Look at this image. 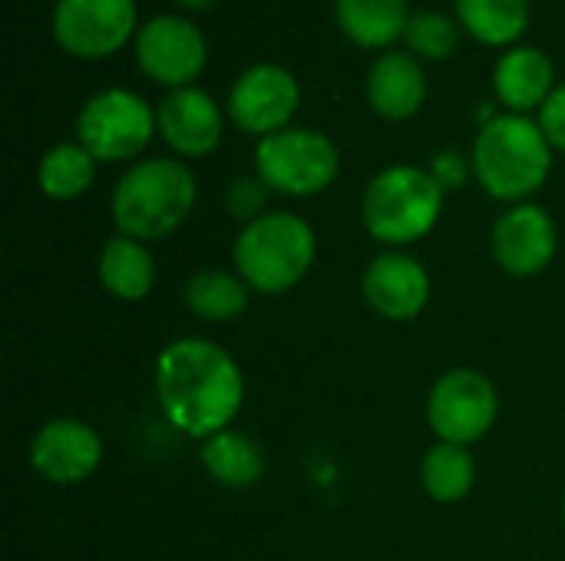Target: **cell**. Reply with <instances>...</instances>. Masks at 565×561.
I'll use <instances>...</instances> for the list:
<instances>
[{
    "mask_svg": "<svg viewBox=\"0 0 565 561\" xmlns=\"http://www.w3.org/2000/svg\"><path fill=\"white\" fill-rule=\"evenodd\" d=\"M156 400L169 427L202 443L235 423L245 403V374L215 341L179 337L156 357Z\"/></svg>",
    "mask_w": 565,
    "mask_h": 561,
    "instance_id": "obj_1",
    "label": "cell"
},
{
    "mask_svg": "<svg viewBox=\"0 0 565 561\" xmlns=\"http://www.w3.org/2000/svg\"><path fill=\"white\" fill-rule=\"evenodd\" d=\"M444 188L420 165L381 169L361 195V222L367 235L387 248H404L434 231L444 212Z\"/></svg>",
    "mask_w": 565,
    "mask_h": 561,
    "instance_id": "obj_5",
    "label": "cell"
},
{
    "mask_svg": "<svg viewBox=\"0 0 565 561\" xmlns=\"http://www.w3.org/2000/svg\"><path fill=\"white\" fill-rule=\"evenodd\" d=\"M199 198L192 169L172 155H152L132 162L109 198L113 225L136 241H159L179 231Z\"/></svg>",
    "mask_w": 565,
    "mask_h": 561,
    "instance_id": "obj_2",
    "label": "cell"
},
{
    "mask_svg": "<svg viewBox=\"0 0 565 561\" xmlns=\"http://www.w3.org/2000/svg\"><path fill=\"white\" fill-rule=\"evenodd\" d=\"M159 132L156 109L132 89L109 86L93 93L76 116V142L96 162H129Z\"/></svg>",
    "mask_w": 565,
    "mask_h": 561,
    "instance_id": "obj_7",
    "label": "cell"
},
{
    "mask_svg": "<svg viewBox=\"0 0 565 561\" xmlns=\"http://www.w3.org/2000/svg\"><path fill=\"white\" fill-rule=\"evenodd\" d=\"M301 106V86L281 63L248 66L228 89V119L248 136H275L291 126Z\"/></svg>",
    "mask_w": 565,
    "mask_h": 561,
    "instance_id": "obj_11",
    "label": "cell"
},
{
    "mask_svg": "<svg viewBox=\"0 0 565 561\" xmlns=\"http://www.w3.org/2000/svg\"><path fill=\"white\" fill-rule=\"evenodd\" d=\"M252 288L238 278V271L202 268L182 288V304L209 324H228L245 314Z\"/></svg>",
    "mask_w": 565,
    "mask_h": 561,
    "instance_id": "obj_21",
    "label": "cell"
},
{
    "mask_svg": "<svg viewBox=\"0 0 565 561\" xmlns=\"http://www.w3.org/2000/svg\"><path fill=\"white\" fill-rule=\"evenodd\" d=\"M96 274H99V284L109 298L126 301V304H139L156 288V258L146 248V241H136V238L116 231L99 248Z\"/></svg>",
    "mask_w": 565,
    "mask_h": 561,
    "instance_id": "obj_18",
    "label": "cell"
},
{
    "mask_svg": "<svg viewBox=\"0 0 565 561\" xmlns=\"http://www.w3.org/2000/svg\"><path fill=\"white\" fill-rule=\"evenodd\" d=\"M563 522H565V499H563Z\"/></svg>",
    "mask_w": 565,
    "mask_h": 561,
    "instance_id": "obj_30",
    "label": "cell"
},
{
    "mask_svg": "<svg viewBox=\"0 0 565 561\" xmlns=\"http://www.w3.org/2000/svg\"><path fill=\"white\" fill-rule=\"evenodd\" d=\"M53 40L79 60H103L122 50L136 30V0H56Z\"/></svg>",
    "mask_w": 565,
    "mask_h": 561,
    "instance_id": "obj_9",
    "label": "cell"
},
{
    "mask_svg": "<svg viewBox=\"0 0 565 561\" xmlns=\"http://www.w3.org/2000/svg\"><path fill=\"white\" fill-rule=\"evenodd\" d=\"M411 17V0H334L338 26L364 50H391L407 33Z\"/></svg>",
    "mask_w": 565,
    "mask_h": 561,
    "instance_id": "obj_20",
    "label": "cell"
},
{
    "mask_svg": "<svg viewBox=\"0 0 565 561\" xmlns=\"http://www.w3.org/2000/svg\"><path fill=\"white\" fill-rule=\"evenodd\" d=\"M179 7H185V10H209L215 0H175Z\"/></svg>",
    "mask_w": 565,
    "mask_h": 561,
    "instance_id": "obj_29",
    "label": "cell"
},
{
    "mask_svg": "<svg viewBox=\"0 0 565 561\" xmlns=\"http://www.w3.org/2000/svg\"><path fill=\"white\" fill-rule=\"evenodd\" d=\"M460 20H454L450 13L444 10H417L407 23V46L414 56H424V60H447L457 46H460Z\"/></svg>",
    "mask_w": 565,
    "mask_h": 561,
    "instance_id": "obj_25",
    "label": "cell"
},
{
    "mask_svg": "<svg viewBox=\"0 0 565 561\" xmlns=\"http://www.w3.org/2000/svg\"><path fill=\"white\" fill-rule=\"evenodd\" d=\"M543 136L550 139V145L556 152H565V83L553 89V96L540 106V116H536Z\"/></svg>",
    "mask_w": 565,
    "mask_h": 561,
    "instance_id": "obj_28",
    "label": "cell"
},
{
    "mask_svg": "<svg viewBox=\"0 0 565 561\" xmlns=\"http://www.w3.org/2000/svg\"><path fill=\"white\" fill-rule=\"evenodd\" d=\"M30 466L53 486H76L103 463V436L76 417L46 420L30 440Z\"/></svg>",
    "mask_w": 565,
    "mask_h": 561,
    "instance_id": "obj_13",
    "label": "cell"
},
{
    "mask_svg": "<svg viewBox=\"0 0 565 561\" xmlns=\"http://www.w3.org/2000/svg\"><path fill=\"white\" fill-rule=\"evenodd\" d=\"M93 179H96V159L76 139L50 145L36 165V185L53 202H73L86 195Z\"/></svg>",
    "mask_w": 565,
    "mask_h": 561,
    "instance_id": "obj_23",
    "label": "cell"
},
{
    "mask_svg": "<svg viewBox=\"0 0 565 561\" xmlns=\"http://www.w3.org/2000/svg\"><path fill=\"white\" fill-rule=\"evenodd\" d=\"M427 172L437 179V185H440L444 192H457V188H463L467 179L473 175V159H467V155L457 152V149H444V152H437V155L430 159Z\"/></svg>",
    "mask_w": 565,
    "mask_h": 561,
    "instance_id": "obj_27",
    "label": "cell"
},
{
    "mask_svg": "<svg viewBox=\"0 0 565 561\" xmlns=\"http://www.w3.org/2000/svg\"><path fill=\"white\" fill-rule=\"evenodd\" d=\"M553 145L540 122L520 112H497L473 139V175L497 202H530L550 179Z\"/></svg>",
    "mask_w": 565,
    "mask_h": 561,
    "instance_id": "obj_3",
    "label": "cell"
},
{
    "mask_svg": "<svg viewBox=\"0 0 565 561\" xmlns=\"http://www.w3.org/2000/svg\"><path fill=\"white\" fill-rule=\"evenodd\" d=\"M199 460H202V470L225 489H252L268 470L265 446L255 436L232 430V427L202 440Z\"/></svg>",
    "mask_w": 565,
    "mask_h": 561,
    "instance_id": "obj_19",
    "label": "cell"
},
{
    "mask_svg": "<svg viewBox=\"0 0 565 561\" xmlns=\"http://www.w3.org/2000/svg\"><path fill=\"white\" fill-rule=\"evenodd\" d=\"M361 294L384 321H414L430 304V274L407 251H384L371 258L361 278Z\"/></svg>",
    "mask_w": 565,
    "mask_h": 561,
    "instance_id": "obj_14",
    "label": "cell"
},
{
    "mask_svg": "<svg viewBox=\"0 0 565 561\" xmlns=\"http://www.w3.org/2000/svg\"><path fill=\"white\" fill-rule=\"evenodd\" d=\"M497 387L477 367H454L430 387L427 423L440 443L473 446L497 427Z\"/></svg>",
    "mask_w": 565,
    "mask_h": 561,
    "instance_id": "obj_8",
    "label": "cell"
},
{
    "mask_svg": "<svg viewBox=\"0 0 565 561\" xmlns=\"http://www.w3.org/2000/svg\"><path fill=\"white\" fill-rule=\"evenodd\" d=\"M477 483V460L470 453V446H457V443H434L424 453L420 463V486L434 503H460L470 496Z\"/></svg>",
    "mask_w": 565,
    "mask_h": 561,
    "instance_id": "obj_24",
    "label": "cell"
},
{
    "mask_svg": "<svg viewBox=\"0 0 565 561\" xmlns=\"http://www.w3.org/2000/svg\"><path fill=\"white\" fill-rule=\"evenodd\" d=\"M556 89V66L540 46H510L493 66V96L507 112L530 116Z\"/></svg>",
    "mask_w": 565,
    "mask_h": 561,
    "instance_id": "obj_17",
    "label": "cell"
},
{
    "mask_svg": "<svg viewBox=\"0 0 565 561\" xmlns=\"http://www.w3.org/2000/svg\"><path fill=\"white\" fill-rule=\"evenodd\" d=\"M460 26L483 46H513L533 20L530 0H454Z\"/></svg>",
    "mask_w": 565,
    "mask_h": 561,
    "instance_id": "obj_22",
    "label": "cell"
},
{
    "mask_svg": "<svg viewBox=\"0 0 565 561\" xmlns=\"http://www.w3.org/2000/svg\"><path fill=\"white\" fill-rule=\"evenodd\" d=\"M156 122L162 142L179 159H202L218 149L222 142V109L202 86L169 89L156 106Z\"/></svg>",
    "mask_w": 565,
    "mask_h": 561,
    "instance_id": "obj_15",
    "label": "cell"
},
{
    "mask_svg": "<svg viewBox=\"0 0 565 561\" xmlns=\"http://www.w3.org/2000/svg\"><path fill=\"white\" fill-rule=\"evenodd\" d=\"M364 93L381 119L404 122L417 116L427 99V73L411 50H384L367 73Z\"/></svg>",
    "mask_w": 565,
    "mask_h": 561,
    "instance_id": "obj_16",
    "label": "cell"
},
{
    "mask_svg": "<svg viewBox=\"0 0 565 561\" xmlns=\"http://www.w3.org/2000/svg\"><path fill=\"white\" fill-rule=\"evenodd\" d=\"M136 63L139 69L169 89L192 86V79L205 69L209 60V43L205 33L179 13H156L149 17L136 40Z\"/></svg>",
    "mask_w": 565,
    "mask_h": 561,
    "instance_id": "obj_10",
    "label": "cell"
},
{
    "mask_svg": "<svg viewBox=\"0 0 565 561\" xmlns=\"http://www.w3.org/2000/svg\"><path fill=\"white\" fill-rule=\"evenodd\" d=\"M268 185L252 172V175H235L228 185H225V212L242 222V225H252L255 218L265 215V205H268Z\"/></svg>",
    "mask_w": 565,
    "mask_h": 561,
    "instance_id": "obj_26",
    "label": "cell"
},
{
    "mask_svg": "<svg viewBox=\"0 0 565 561\" xmlns=\"http://www.w3.org/2000/svg\"><path fill=\"white\" fill-rule=\"evenodd\" d=\"M318 258L315 228L295 212H265L242 225L232 245V265L252 294L278 298L298 288Z\"/></svg>",
    "mask_w": 565,
    "mask_h": 561,
    "instance_id": "obj_4",
    "label": "cell"
},
{
    "mask_svg": "<svg viewBox=\"0 0 565 561\" xmlns=\"http://www.w3.org/2000/svg\"><path fill=\"white\" fill-rule=\"evenodd\" d=\"M341 172L338 145L308 126H288L255 145V175L278 195L308 198L324 188Z\"/></svg>",
    "mask_w": 565,
    "mask_h": 561,
    "instance_id": "obj_6",
    "label": "cell"
},
{
    "mask_svg": "<svg viewBox=\"0 0 565 561\" xmlns=\"http://www.w3.org/2000/svg\"><path fill=\"white\" fill-rule=\"evenodd\" d=\"M559 248V231L553 215L536 202L510 205L490 231L493 261L510 278H536L543 274Z\"/></svg>",
    "mask_w": 565,
    "mask_h": 561,
    "instance_id": "obj_12",
    "label": "cell"
}]
</instances>
